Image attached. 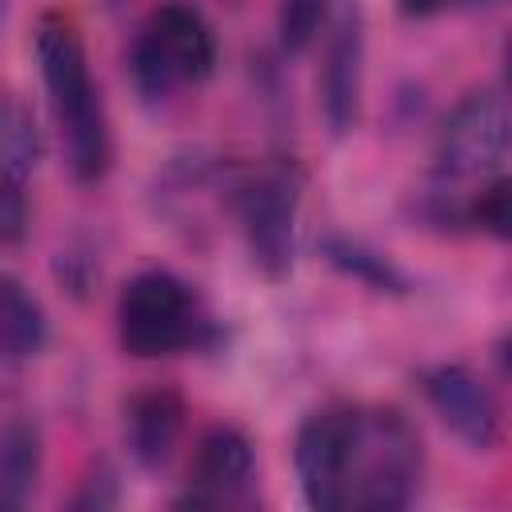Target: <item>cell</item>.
I'll return each mask as SVG.
<instances>
[{
	"mask_svg": "<svg viewBox=\"0 0 512 512\" xmlns=\"http://www.w3.org/2000/svg\"><path fill=\"white\" fill-rule=\"evenodd\" d=\"M36 60H40V80L48 92V108H52L56 136H60L72 180L80 184L104 180L112 164V132H108L104 100L92 80L88 52L76 28L68 20L48 16L36 32Z\"/></svg>",
	"mask_w": 512,
	"mask_h": 512,
	"instance_id": "6da1fadb",
	"label": "cell"
},
{
	"mask_svg": "<svg viewBox=\"0 0 512 512\" xmlns=\"http://www.w3.org/2000/svg\"><path fill=\"white\" fill-rule=\"evenodd\" d=\"M424 472L420 432L396 408H376L356 416L348 496L344 508L360 512H400L416 500Z\"/></svg>",
	"mask_w": 512,
	"mask_h": 512,
	"instance_id": "7a4b0ae2",
	"label": "cell"
},
{
	"mask_svg": "<svg viewBox=\"0 0 512 512\" xmlns=\"http://www.w3.org/2000/svg\"><path fill=\"white\" fill-rule=\"evenodd\" d=\"M208 316L196 300V292L164 272L148 268L136 272L116 300V336L128 356L152 360V356H172L184 348H196L208 336Z\"/></svg>",
	"mask_w": 512,
	"mask_h": 512,
	"instance_id": "3957f363",
	"label": "cell"
},
{
	"mask_svg": "<svg viewBox=\"0 0 512 512\" xmlns=\"http://www.w3.org/2000/svg\"><path fill=\"white\" fill-rule=\"evenodd\" d=\"M212 68H216V32L192 4L180 0L160 4L144 20L128 56L132 84L148 104L168 100L184 84L208 80Z\"/></svg>",
	"mask_w": 512,
	"mask_h": 512,
	"instance_id": "277c9868",
	"label": "cell"
},
{
	"mask_svg": "<svg viewBox=\"0 0 512 512\" xmlns=\"http://www.w3.org/2000/svg\"><path fill=\"white\" fill-rule=\"evenodd\" d=\"M508 160V108L496 92H468L452 116L440 128L436 140V192L432 200L440 204V216L456 220L460 216V200L456 188L460 184H488L496 176H504Z\"/></svg>",
	"mask_w": 512,
	"mask_h": 512,
	"instance_id": "5b68a950",
	"label": "cell"
},
{
	"mask_svg": "<svg viewBox=\"0 0 512 512\" xmlns=\"http://www.w3.org/2000/svg\"><path fill=\"white\" fill-rule=\"evenodd\" d=\"M236 216L252 268L268 280H288L296 264V184L280 172L240 184Z\"/></svg>",
	"mask_w": 512,
	"mask_h": 512,
	"instance_id": "8992f818",
	"label": "cell"
},
{
	"mask_svg": "<svg viewBox=\"0 0 512 512\" xmlns=\"http://www.w3.org/2000/svg\"><path fill=\"white\" fill-rule=\"evenodd\" d=\"M356 408H320L296 428L292 464L300 492L316 512H340L348 496V464L356 440Z\"/></svg>",
	"mask_w": 512,
	"mask_h": 512,
	"instance_id": "52a82bcc",
	"label": "cell"
},
{
	"mask_svg": "<svg viewBox=\"0 0 512 512\" xmlns=\"http://www.w3.org/2000/svg\"><path fill=\"white\" fill-rule=\"evenodd\" d=\"M424 400L468 452H492L500 444V400L476 368L436 364L424 372Z\"/></svg>",
	"mask_w": 512,
	"mask_h": 512,
	"instance_id": "ba28073f",
	"label": "cell"
},
{
	"mask_svg": "<svg viewBox=\"0 0 512 512\" xmlns=\"http://www.w3.org/2000/svg\"><path fill=\"white\" fill-rule=\"evenodd\" d=\"M364 92V12L356 0H344L320 64V116L328 136H348L360 120Z\"/></svg>",
	"mask_w": 512,
	"mask_h": 512,
	"instance_id": "9c48e42d",
	"label": "cell"
},
{
	"mask_svg": "<svg viewBox=\"0 0 512 512\" xmlns=\"http://www.w3.org/2000/svg\"><path fill=\"white\" fill-rule=\"evenodd\" d=\"M252 480H256L252 440L232 424H216L196 444V456H192V468H188V492L180 496V504H188V508H228V504L244 500Z\"/></svg>",
	"mask_w": 512,
	"mask_h": 512,
	"instance_id": "30bf717a",
	"label": "cell"
},
{
	"mask_svg": "<svg viewBox=\"0 0 512 512\" xmlns=\"http://www.w3.org/2000/svg\"><path fill=\"white\" fill-rule=\"evenodd\" d=\"M180 432H184V404H180L176 392L148 388V392H136L128 400V408H124V440H128V452H132V460L140 468L160 472L176 456Z\"/></svg>",
	"mask_w": 512,
	"mask_h": 512,
	"instance_id": "8fae6325",
	"label": "cell"
},
{
	"mask_svg": "<svg viewBox=\"0 0 512 512\" xmlns=\"http://www.w3.org/2000/svg\"><path fill=\"white\" fill-rule=\"evenodd\" d=\"M40 476V432L32 420H0V512L24 508Z\"/></svg>",
	"mask_w": 512,
	"mask_h": 512,
	"instance_id": "7c38bea8",
	"label": "cell"
},
{
	"mask_svg": "<svg viewBox=\"0 0 512 512\" xmlns=\"http://www.w3.org/2000/svg\"><path fill=\"white\" fill-rule=\"evenodd\" d=\"M48 340L40 300L8 272H0V360H28Z\"/></svg>",
	"mask_w": 512,
	"mask_h": 512,
	"instance_id": "4fadbf2b",
	"label": "cell"
},
{
	"mask_svg": "<svg viewBox=\"0 0 512 512\" xmlns=\"http://www.w3.org/2000/svg\"><path fill=\"white\" fill-rule=\"evenodd\" d=\"M320 252L332 268H340L344 276H352L356 284H364L372 292H408V276L384 252H376L352 236H324Z\"/></svg>",
	"mask_w": 512,
	"mask_h": 512,
	"instance_id": "5bb4252c",
	"label": "cell"
},
{
	"mask_svg": "<svg viewBox=\"0 0 512 512\" xmlns=\"http://www.w3.org/2000/svg\"><path fill=\"white\" fill-rule=\"evenodd\" d=\"M332 20V0H276V32L284 52H304Z\"/></svg>",
	"mask_w": 512,
	"mask_h": 512,
	"instance_id": "9a60e30c",
	"label": "cell"
},
{
	"mask_svg": "<svg viewBox=\"0 0 512 512\" xmlns=\"http://www.w3.org/2000/svg\"><path fill=\"white\" fill-rule=\"evenodd\" d=\"M464 220L476 224L480 232L504 240L512 232V212H508V180L496 176L488 184H480L468 200H464Z\"/></svg>",
	"mask_w": 512,
	"mask_h": 512,
	"instance_id": "2e32d148",
	"label": "cell"
},
{
	"mask_svg": "<svg viewBox=\"0 0 512 512\" xmlns=\"http://www.w3.org/2000/svg\"><path fill=\"white\" fill-rule=\"evenodd\" d=\"M116 472H108V468H96L84 484H80V492L72 496V508H80V512H100V508H112L116 504Z\"/></svg>",
	"mask_w": 512,
	"mask_h": 512,
	"instance_id": "e0dca14e",
	"label": "cell"
},
{
	"mask_svg": "<svg viewBox=\"0 0 512 512\" xmlns=\"http://www.w3.org/2000/svg\"><path fill=\"white\" fill-rule=\"evenodd\" d=\"M400 4V12H408V16H436V12H444L452 0H396Z\"/></svg>",
	"mask_w": 512,
	"mask_h": 512,
	"instance_id": "ac0fdd59",
	"label": "cell"
},
{
	"mask_svg": "<svg viewBox=\"0 0 512 512\" xmlns=\"http://www.w3.org/2000/svg\"><path fill=\"white\" fill-rule=\"evenodd\" d=\"M476 4H496V0H476Z\"/></svg>",
	"mask_w": 512,
	"mask_h": 512,
	"instance_id": "d6986e66",
	"label": "cell"
},
{
	"mask_svg": "<svg viewBox=\"0 0 512 512\" xmlns=\"http://www.w3.org/2000/svg\"><path fill=\"white\" fill-rule=\"evenodd\" d=\"M0 4H4V0H0Z\"/></svg>",
	"mask_w": 512,
	"mask_h": 512,
	"instance_id": "ffe728a7",
	"label": "cell"
}]
</instances>
